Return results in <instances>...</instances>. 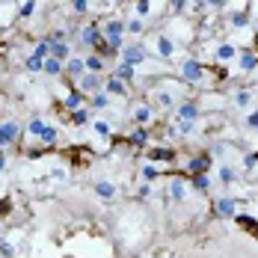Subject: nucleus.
<instances>
[{"mask_svg":"<svg viewBox=\"0 0 258 258\" xmlns=\"http://www.w3.org/2000/svg\"><path fill=\"white\" fill-rule=\"evenodd\" d=\"M211 75L214 78H223V72H214V69H208V66H202L196 56H187L184 62H181V78L187 80V83H193V86H205V83H211Z\"/></svg>","mask_w":258,"mask_h":258,"instance_id":"f257e3e1","label":"nucleus"},{"mask_svg":"<svg viewBox=\"0 0 258 258\" xmlns=\"http://www.w3.org/2000/svg\"><path fill=\"white\" fill-rule=\"evenodd\" d=\"M101 33H104V45L113 53H119L125 48V21L122 18H107L101 24Z\"/></svg>","mask_w":258,"mask_h":258,"instance_id":"f03ea898","label":"nucleus"},{"mask_svg":"<svg viewBox=\"0 0 258 258\" xmlns=\"http://www.w3.org/2000/svg\"><path fill=\"white\" fill-rule=\"evenodd\" d=\"M146 59H149V53H146V45H125L122 51H119V62H125L131 69H137V66H146Z\"/></svg>","mask_w":258,"mask_h":258,"instance_id":"7ed1b4c3","label":"nucleus"},{"mask_svg":"<svg viewBox=\"0 0 258 258\" xmlns=\"http://www.w3.org/2000/svg\"><path fill=\"white\" fill-rule=\"evenodd\" d=\"M75 89H78L80 95H98V92L104 89V78L101 75H89V72H86V75L75 83Z\"/></svg>","mask_w":258,"mask_h":258,"instance_id":"20e7f679","label":"nucleus"},{"mask_svg":"<svg viewBox=\"0 0 258 258\" xmlns=\"http://www.w3.org/2000/svg\"><path fill=\"white\" fill-rule=\"evenodd\" d=\"M18 137H21V122H15V119H6V122H0V149L12 146Z\"/></svg>","mask_w":258,"mask_h":258,"instance_id":"39448f33","label":"nucleus"},{"mask_svg":"<svg viewBox=\"0 0 258 258\" xmlns=\"http://www.w3.org/2000/svg\"><path fill=\"white\" fill-rule=\"evenodd\" d=\"M80 42L86 45V48H92V51H98L104 45V33L98 24H86L83 30H80Z\"/></svg>","mask_w":258,"mask_h":258,"instance_id":"423d86ee","label":"nucleus"},{"mask_svg":"<svg viewBox=\"0 0 258 258\" xmlns=\"http://www.w3.org/2000/svg\"><path fill=\"white\" fill-rule=\"evenodd\" d=\"M92 190H95V196H98L101 202H113V199L119 196V187L110 178H95L92 181Z\"/></svg>","mask_w":258,"mask_h":258,"instance_id":"0eeeda50","label":"nucleus"},{"mask_svg":"<svg viewBox=\"0 0 258 258\" xmlns=\"http://www.w3.org/2000/svg\"><path fill=\"white\" fill-rule=\"evenodd\" d=\"M211 160H214V157L208 155V152L193 155L190 160H187V172H190V175H208V169H211Z\"/></svg>","mask_w":258,"mask_h":258,"instance_id":"6e6552de","label":"nucleus"},{"mask_svg":"<svg viewBox=\"0 0 258 258\" xmlns=\"http://www.w3.org/2000/svg\"><path fill=\"white\" fill-rule=\"evenodd\" d=\"M214 214L223 217V220L234 217V214H237V199H234V196H220V199L214 202Z\"/></svg>","mask_w":258,"mask_h":258,"instance_id":"1a4fd4ad","label":"nucleus"},{"mask_svg":"<svg viewBox=\"0 0 258 258\" xmlns=\"http://www.w3.org/2000/svg\"><path fill=\"white\" fill-rule=\"evenodd\" d=\"M199 113H202L199 101H181L178 104V122H196Z\"/></svg>","mask_w":258,"mask_h":258,"instance_id":"9d476101","label":"nucleus"},{"mask_svg":"<svg viewBox=\"0 0 258 258\" xmlns=\"http://www.w3.org/2000/svg\"><path fill=\"white\" fill-rule=\"evenodd\" d=\"M155 51L160 59H172L175 56V39H169V36H157L155 39Z\"/></svg>","mask_w":258,"mask_h":258,"instance_id":"9b49d317","label":"nucleus"},{"mask_svg":"<svg viewBox=\"0 0 258 258\" xmlns=\"http://www.w3.org/2000/svg\"><path fill=\"white\" fill-rule=\"evenodd\" d=\"M155 104L160 107V110H172V107L178 104V92H175V89H157Z\"/></svg>","mask_w":258,"mask_h":258,"instance_id":"f8f14e48","label":"nucleus"},{"mask_svg":"<svg viewBox=\"0 0 258 258\" xmlns=\"http://www.w3.org/2000/svg\"><path fill=\"white\" fill-rule=\"evenodd\" d=\"M237 66H240V72H246V75L255 72L258 69V53L249 51V48H246V51H237Z\"/></svg>","mask_w":258,"mask_h":258,"instance_id":"ddd939ff","label":"nucleus"},{"mask_svg":"<svg viewBox=\"0 0 258 258\" xmlns=\"http://www.w3.org/2000/svg\"><path fill=\"white\" fill-rule=\"evenodd\" d=\"M86 75V66H83V56H72L69 62H66V78H69V83L72 80H80Z\"/></svg>","mask_w":258,"mask_h":258,"instance_id":"4468645a","label":"nucleus"},{"mask_svg":"<svg viewBox=\"0 0 258 258\" xmlns=\"http://www.w3.org/2000/svg\"><path fill=\"white\" fill-rule=\"evenodd\" d=\"M166 199H172V202H187V184L184 178H172L169 181V193H166Z\"/></svg>","mask_w":258,"mask_h":258,"instance_id":"2eb2a0df","label":"nucleus"},{"mask_svg":"<svg viewBox=\"0 0 258 258\" xmlns=\"http://www.w3.org/2000/svg\"><path fill=\"white\" fill-rule=\"evenodd\" d=\"M48 42H51V39H48ZM51 56L59 59V62H69L75 53H72V45H69V42H51Z\"/></svg>","mask_w":258,"mask_h":258,"instance_id":"dca6fc26","label":"nucleus"},{"mask_svg":"<svg viewBox=\"0 0 258 258\" xmlns=\"http://www.w3.org/2000/svg\"><path fill=\"white\" fill-rule=\"evenodd\" d=\"M152 113H155L152 104H137V107H134V122H137L140 128H146V125L152 122Z\"/></svg>","mask_w":258,"mask_h":258,"instance_id":"f3484780","label":"nucleus"},{"mask_svg":"<svg viewBox=\"0 0 258 258\" xmlns=\"http://www.w3.org/2000/svg\"><path fill=\"white\" fill-rule=\"evenodd\" d=\"M234 56H237V48L229 45V42H223V45L214 48V62H229V59H234Z\"/></svg>","mask_w":258,"mask_h":258,"instance_id":"a211bd4d","label":"nucleus"},{"mask_svg":"<svg viewBox=\"0 0 258 258\" xmlns=\"http://www.w3.org/2000/svg\"><path fill=\"white\" fill-rule=\"evenodd\" d=\"M62 107H66L69 113H75V110H83V95H80L78 89H69V92H66V98H62Z\"/></svg>","mask_w":258,"mask_h":258,"instance_id":"6ab92c4d","label":"nucleus"},{"mask_svg":"<svg viewBox=\"0 0 258 258\" xmlns=\"http://www.w3.org/2000/svg\"><path fill=\"white\" fill-rule=\"evenodd\" d=\"M104 89H107V95H119V98H125V95H128V86H125L122 80H116V78L104 80Z\"/></svg>","mask_w":258,"mask_h":258,"instance_id":"aec40b11","label":"nucleus"},{"mask_svg":"<svg viewBox=\"0 0 258 258\" xmlns=\"http://www.w3.org/2000/svg\"><path fill=\"white\" fill-rule=\"evenodd\" d=\"M48 78H59V75H66V62H59V59H53V56H48L45 59V69H42Z\"/></svg>","mask_w":258,"mask_h":258,"instance_id":"412c9836","label":"nucleus"},{"mask_svg":"<svg viewBox=\"0 0 258 258\" xmlns=\"http://www.w3.org/2000/svg\"><path fill=\"white\" fill-rule=\"evenodd\" d=\"M51 128V125H48V122H45V119H39V116H36V119H30V122H27V134H30V137H39V140H42V137H45V131Z\"/></svg>","mask_w":258,"mask_h":258,"instance_id":"4be33fe9","label":"nucleus"},{"mask_svg":"<svg viewBox=\"0 0 258 258\" xmlns=\"http://www.w3.org/2000/svg\"><path fill=\"white\" fill-rule=\"evenodd\" d=\"M83 66H86V72H89V75H101V72H104V59L98 56V53L83 56Z\"/></svg>","mask_w":258,"mask_h":258,"instance_id":"5701e85b","label":"nucleus"},{"mask_svg":"<svg viewBox=\"0 0 258 258\" xmlns=\"http://www.w3.org/2000/svg\"><path fill=\"white\" fill-rule=\"evenodd\" d=\"M134 75H137V69H131V66H125V62H119V66H116V72H113V78L122 80L125 86H128V83H134Z\"/></svg>","mask_w":258,"mask_h":258,"instance_id":"b1692460","label":"nucleus"},{"mask_svg":"<svg viewBox=\"0 0 258 258\" xmlns=\"http://www.w3.org/2000/svg\"><path fill=\"white\" fill-rule=\"evenodd\" d=\"M234 223H237L240 229H246V232H255L258 234V220H255V217H249V214H234Z\"/></svg>","mask_w":258,"mask_h":258,"instance_id":"393cba45","label":"nucleus"},{"mask_svg":"<svg viewBox=\"0 0 258 258\" xmlns=\"http://www.w3.org/2000/svg\"><path fill=\"white\" fill-rule=\"evenodd\" d=\"M149 137H152V134H149V131L146 128H137L134 131V134H131V146H134V149H140V146H146V143H149Z\"/></svg>","mask_w":258,"mask_h":258,"instance_id":"a878e982","label":"nucleus"},{"mask_svg":"<svg viewBox=\"0 0 258 258\" xmlns=\"http://www.w3.org/2000/svg\"><path fill=\"white\" fill-rule=\"evenodd\" d=\"M149 157H152V160H166V163H172V160H175V149H152Z\"/></svg>","mask_w":258,"mask_h":258,"instance_id":"bb28decb","label":"nucleus"},{"mask_svg":"<svg viewBox=\"0 0 258 258\" xmlns=\"http://www.w3.org/2000/svg\"><path fill=\"white\" fill-rule=\"evenodd\" d=\"M190 184H193L199 193H208V190H211V175H190Z\"/></svg>","mask_w":258,"mask_h":258,"instance_id":"cd10ccee","label":"nucleus"},{"mask_svg":"<svg viewBox=\"0 0 258 258\" xmlns=\"http://www.w3.org/2000/svg\"><path fill=\"white\" fill-rule=\"evenodd\" d=\"M24 69L30 72V75H36V72H42V69H45V59H39L36 53H30V56H27V62H24Z\"/></svg>","mask_w":258,"mask_h":258,"instance_id":"c85d7f7f","label":"nucleus"},{"mask_svg":"<svg viewBox=\"0 0 258 258\" xmlns=\"http://www.w3.org/2000/svg\"><path fill=\"white\" fill-rule=\"evenodd\" d=\"M89 107H95V110H107V107H110V95H107V92L92 95V98H89Z\"/></svg>","mask_w":258,"mask_h":258,"instance_id":"c756f323","label":"nucleus"},{"mask_svg":"<svg viewBox=\"0 0 258 258\" xmlns=\"http://www.w3.org/2000/svg\"><path fill=\"white\" fill-rule=\"evenodd\" d=\"M92 131H95L98 137H110V134H113V125L104 122V119H95V122H92Z\"/></svg>","mask_w":258,"mask_h":258,"instance_id":"7c9ffc66","label":"nucleus"},{"mask_svg":"<svg viewBox=\"0 0 258 258\" xmlns=\"http://www.w3.org/2000/svg\"><path fill=\"white\" fill-rule=\"evenodd\" d=\"M249 101H252V89H237V92H234V104H237V107H246Z\"/></svg>","mask_w":258,"mask_h":258,"instance_id":"2f4dec72","label":"nucleus"},{"mask_svg":"<svg viewBox=\"0 0 258 258\" xmlns=\"http://www.w3.org/2000/svg\"><path fill=\"white\" fill-rule=\"evenodd\" d=\"M36 9H39V6H36L33 0H27V3H18V15H21V18H30V15H36Z\"/></svg>","mask_w":258,"mask_h":258,"instance_id":"473e14b6","label":"nucleus"},{"mask_svg":"<svg viewBox=\"0 0 258 258\" xmlns=\"http://www.w3.org/2000/svg\"><path fill=\"white\" fill-rule=\"evenodd\" d=\"M125 33L143 36V33H146V27H143V21H140V18H134V21H128V24H125Z\"/></svg>","mask_w":258,"mask_h":258,"instance_id":"72a5a7b5","label":"nucleus"},{"mask_svg":"<svg viewBox=\"0 0 258 258\" xmlns=\"http://www.w3.org/2000/svg\"><path fill=\"white\" fill-rule=\"evenodd\" d=\"M69 119H72V125H86L89 122V113L86 110H75V113H69Z\"/></svg>","mask_w":258,"mask_h":258,"instance_id":"f704fd0d","label":"nucleus"},{"mask_svg":"<svg viewBox=\"0 0 258 258\" xmlns=\"http://www.w3.org/2000/svg\"><path fill=\"white\" fill-rule=\"evenodd\" d=\"M232 24L234 27H246V24H249V12H246V9L234 12V15H232Z\"/></svg>","mask_w":258,"mask_h":258,"instance_id":"c9c22d12","label":"nucleus"},{"mask_svg":"<svg viewBox=\"0 0 258 258\" xmlns=\"http://www.w3.org/2000/svg\"><path fill=\"white\" fill-rule=\"evenodd\" d=\"M234 178H237V172H234L232 166H223V169H220V181H223V184H234Z\"/></svg>","mask_w":258,"mask_h":258,"instance_id":"e433bc0d","label":"nucleus"},{"mask_svg":"<svg viewBox=\"0 0 258 258\" xmlns=\"http://www.w3.org/2000/svg\"><path fill=\"white\" fill-rule=\"evenodd\" d=\"M69 9H72V12H75V15H86V12H89V9H92V6H89V3H86V0H75V3H72V6H69Z\"/></svg>","mask_w":258,"mask_h":258,"instance_id":"4c0bfd02","label":"nucleus"},{"mask_svg":"<svg viewBox=\"0 0 258 258\" xmlns=\"http://www.w3.org/2000/svg\"><path fill=\"white\" fill-rule=\"evenodd\" d=\"M134 12H137L140 18H146V15H152V3H149V0H140V3L134 6Z\"/></svg>","mask_w":258,"mask_h":258,"instance_id":"58836bf2","label":"nucleus"},{"mask_svg":"<svg viewBox=\"0 0 258 258\" xmlns=\"http://www.w3.org/2000/svg\"><path fill=\"white\" fill-rule=\"evenodd\" d=\"M157 175H160V172H157L155 166H143V181H146V184L157 181Z\"/></svg>","mask_w":258,"mask_h":258,"instance_id":"ea45409f","label":"nucleus"},{"mask_svg":"<svg viewBox=\"0 0 258 258\" xmlns=\"http://www.w3.org/2000/svg\"><path fill=\"white\" fill-rule=\"evenodd\" d=\"M12 240H0V258H12Z\"/></svg>","mask_w":258,"mask_h":258,"instance_id":"a19ab883","label":"nucleus"},{"mask_svg":"<svg viewBox=\"0 0 258 258\" xmlns=\"http://www.w3.org/2000/svg\"><path fill=\"white\" fill-rule=\"evenodd\" d=\"M193 128H196V122H178V134H181V137H190Z\"/></svg>","mask_w":258,"mask_h":258,"instance_id":"79ce46f5","label":"nucleus"},{"mask_svg":"<svg viewBox=\"0 0 258 258\" xmlns=\"http://www.w3.org/2000/svg\"><path fill=\"white\" fill-rule=\"evenodd\" d=\"M42 143H45V146H53V143H56V128H53V125H51L48 131H45V137H42Z\"/></svg>","mask_w":258,"mask_h":258,"instance_id":"37998d69","label":"nucleus"},{"mask_svg":"<svg viewBox=\"0 0 258 258\" xmlns=\"http://www.w3.org/2000/svg\"><path fill=\"white\" fill-rule=\"evenodd\" d=\"M66 175H69V172H66V166H53V169H51V178L53 181H66Z\"/></svg>","mask_w":258,"mask_h":258,"instance_id":"c03bdc74","label":"nucleus"},{"mask_svg":"<svg viewBox=\"0 0 258 258\" xmlns=\"http://www.w3.org/2000/svg\"><path fill=\"white\" fill-rule=\"evenodd\" d=\"M246 128H255V131H258V110L246 116Z\"/></svg>","mask_w":258,"mask_h":258,"instance_id":"a18cd8bd","label":"nucleus"},{"mask_svg":"<svg viewBox=\"0 0 258 258\" xmlns=\"http://www.w3.org/2000/svg\"><path fill=\"white\" fill-rule=\"evenodd\" d=\"M137 196H140V199H146V196H152V187H149V184H140V190H137Z\"/></svg>","mask_w":258,"mask_h":258,"instance_id":"49530a36","label":"nucleus"},{"mask_svg":"<svg viewBox=\"0 0 258 258\" xmlns=\"http://www.w3.org/2000/svg\"><path fill=\"white\" fill-rule=\"evenodd\" d=\"M3 169H6V155L0 152V175H3Z\"/></svg>","mask_w":258,"mask_h":258,"instance_id":"de8ad7c7","label":"nucleus"}]
</instances>
